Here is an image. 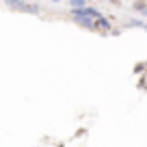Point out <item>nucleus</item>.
<instances>
[{
	"mask_svg": "<svg viewBox=\"0 0 147 147\" xmlns=\"http://www.w3.org/2000/svg\"><path fill=\"white\" fill-rule=\"evenodd\" d=\"M13 9L18 11H26V13H39V7L37 5H26V2H22V0H7Z\"/></svg>",
	"mask_w": 147,
	"mask_h": 147,
	"instance_id": "f257e3e1",
	"label": "nucleus"
},
{
	"mask_svg": "<svg viewBox=\"0 0 147 147\" xmlns=\"http://www.w3.org/2000/svg\"><path fill=\"white\" fill-rule=\"evenodd\" d=\"M74 15H76V18H97L100 13H97L95 9H89V7H87V9H78Z\"/></svg>",
	"mask_w": 147,
	"mask_h": 147,
	"instance_id": "f03ea898",
	"label": "nucleus"
},
{
	"mask_svg": "<svg viewBox=\"0 0 147 147\" xmlns=\"http://www.w3.org/2000/svg\"><path fill=\"white\" fill-rule=\"evenodd\" d=\"M71 5L74 7H80V5H82V0H71Z\"/></svg>",
	"mask_w": 147,
	"mask_h": 147,
	"instance_id": "20e7f679",
	"label": "nucleus"
},
{
	"mask_svg": "<svg viewBox=\"0 0 147 147\" xmlns=\"http://www.w3.org/2000/svg\"><path fill=\"white\" fill-rule=\"evenodd\" d=\"M91 28H100V30H108V22H106V20L104 18H100V15H97V18H95V22H93V26Z\"/></svg>",
	"mask_w": 147,
	"mask_h": 147,
	"instance_id": "7ed1b4c3",
	"label": "nucleus"
}]
</instances>
